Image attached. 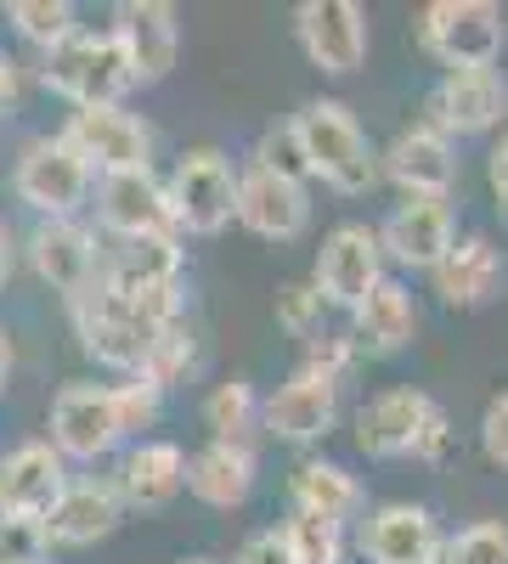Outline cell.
<instances>
[{"label":"cell","mask_w":508,"mask_h":564,"mask_svg":"<svg viewBox=\"0 0 508 564\" xmlns=\"http://www.w3.org/2000/svg\"><path fill=\"white\" fill-rule=\"evenodd\" d=\"M68 311H74L85 356L108 372H119V379H136L148 361V345L175 316H187V300H181V282L175 289H148V294H119L108 282H97V289L85 300H74Z\"/></svg>","instance_id":"1"},{"label":"cell","mask_w":508,"mask_h":564,"mask_svg":"<svg viewBox=\"0 0 508 564\" xmlns=\"http://www.w3.org/2000/svg\"><path fill=\"white\" fill-rule=\"evenodd\" d=\"M294 135H300V153H305V170L334 186L339 198H367L379 186V148L367 141L361 119L350 113V102L339 97H316L305 102L294 119Z\"/></svg>","instance_id":"2"},{"label":"cell","mask_w":508,"mask_h":564,"mask_svg":"<svg viewBox=\"0 0 508 564\" xmlns=\"http://www.w3.org/2000/svg\"><path fill=\"white\" fill-rule=\"evenodd\" d=\"M40 85L52 90V97L74 102V108H125V90H136L125 52L108 29H79L57 45V52H45Z\"/></svg>","instance_id":"3"},{"label":"cell","mask_w":508,"mask_h":564,"mask_svg":"<svg viewBox=\"0 0 508 564\" xmlns=\"http://www.w3.org/2000/svg\"><path fill=\"white\" fill-rule=\"evenodd\" d=\"M164 198L175 215V238H215V231L233 226L238 170L220 148H187L164 181Z\"/></svg>","instance_id":"4"},{"label":"cell","mask_w":508,"mask_h":564,"mask_svg":"<svg viewBox=\"0 0 508 564\" xmlns=\"http://www.w3.org/2000/svg\"><path fill=\"white\" fill-rule=\"evenodd\" d=\"M90 186H97V175L85 170V159L68 148L63 135L23 141V153L12 164V193L40 220H74L85 209V198H90Z\"/></svg>","instance_id":"5"},{"label":"cell","mask_w":508,"mask_h":564,"mask_svg":"<svg viewBox=\"0 0 508 564\" xmlns=\"http://www.w3.org/2000/svg\"><path fill=\"white\" fill-rule=\"evenodd\" d=\"M385 282V249H379V231L367 220H339L316 249L311 265V289L328 311H356L367 294Z\"/></svg>","instance_id":"6"},{"label":"cell","mask_w":508,"mask_h":564,"mask_svg":"<svg viewBox=\"0 0 508 564\" xmlns=\"http://www.w3.org/2000/svg\"><path fill=\"white\" fill-rule=\"evenodd\" d=\"M419 45L441 68H491L502 52V12L491 0H435L419 18Z\"/></svg>","instance_id":"7"},{"label":"cell","mask_w":508,"mask_h":564,"mask_svg":"<svg viewBox=\"0 0 508 564\" xmlns=\"http://www.w3.org/2000/svg\"><path fill=\"white\" fill-rule=\"evenodd\" d=\"M424 124L435 135H491L508 119V79L502 68H441L430 102H424Z\"/></svg>","instance_id":"8"},{"label":"cell","mask_w":508,"mask_h":564,"mask_svg":"<svg viewBox=\"0 0 508 564\" xmlns=\"http://www.w3.org/2000/svg\"><path fill=\"white\" fill-rule=\"evenodd\" d=\"M57 135L85 159L97 181L125 170H153V130L125 108H74Z\"/></svg>","instance_id":"9"},{"label":"cell","mask_w":508,"mask_h":564,"mask_svg":"<svg viewBox=\"0 0 508 564\" xmlns=\"http://www.w3.org/2000/svg\"><path fill=\"white\" fill-rule=\"evenodd\" d=\"M34 276L45 282L52 294H63L68 305L85 300L90 289H97V276H102V249H97V231L79 226V220H40L29 231V243H23Z\"/></svg>","instance_id":"10"},{"label":"cell","mask_w":508,"mask_h":564,"mask_svg":"<svg viewBox=\"0 0 508 564\" xmlns=\"http://www.w3.org/2000/svg\"><path fill=\"white\" fill-rule=\"evenodd\" d=\"M119 417H114V395L108 384H63L52 401V452L63 463H102L108 452H119Z\"/></svg>","instance_id":"11"},{"label":"cell","mask_w":508,"mask_h":564,"mask_svg":"<svg viewBox=\"0 0 508 564\" xmlns=\"http://www.w3.org/2000/svg\"><path fill=\"white\" fill-rule=\"evenodd\" d=\"M294 34L305 63L328 79H345L367 63V12L356 0H305L294 12Z\"/></svg>","instance_id":"12"},{"label":"cell","mask_w":508,"mask_h":564,"mask_svg":"<svg viewBox=\"0 0 508 564\" xmlns=\"http://www.w3.org/2000/svg\"><path fill=\"white\" fill-rule=\"evenodd\" d=\"M119 52H125V68L136 85H164L175 57H181V23H175V7L164 0H125L114 7V29Z\"/></svg>","instance_id":"13"},{"label":"cell","mask_w":508,"mask_h":564,"mask_svg":"<svg viewBox=\"0 0 508 564\" xmlns=\"http://www.w3.org/2000/svg\"><path fill=\"white\" fill-rule=\"evenodd\" d=\"M379 231L385 260L407 271H435V260L457 243V204L452 198H401Z\"/></svg>","instance_id":"14"},{"label":"cell","mask_w":508,"mask_h":564,"mask_svg":"<svg viewBox=\"0 0 508 564\" xmlns=\"http://www.w3.org/2000/svg\"><path fill=\"white\" fill-rule=\"evenodd\" d=\"M119 520H125V497H119L114 475H79L63 486L52 513L40 520V531L52 547H97L119 531Z\"/></svg>","instance_id":"15"},{"label":"cell","mask_w":508,"mask_h":564,"mask_svg":"<svg viewBox=\"0 0 508 564\" xmlns=\"http://www.w3.org/2000/svg\"><path fill=\"white\" fill-rule=\"evenodd\" d=\"M238 226H249L255 238L266 243H294L300 231L311 226V193L283 175H271L260 164H244L238 170V209H233Z\"/></svg>","instance_id":"16"},{"label":"cell","mask_w":508,"mask_h":564,"mask_svg":"<svg viewBox=\"0 0 508 564\" xmlns=\"http://www.w3.org/2000/svg\"><path fill=\"white\" fill-rule=\"evenodd\" d=\"M339 423V384L311 379V372H294L289 384H277L260 401V430L283 446H311Z\"/></svg>","instance_id":"17"},{"label":"cell","mask_w":508,"mask_h":564,"mask_svg":"<svg viewBox=\"0 0 508 564\" xmlns=\"http://www.w3.org/2000/svg\"><path fill=\"white\" fill-rule=\"evenodd\" d=\"M379 181H396L401 198H452L457 148L430 124H412L379 153Z\"/></svg>","instance_id":"18"},{"label":"cell","mask_w":508,"mask_h":564,"mask_svg":"<svg viewBox=\"0 0 508 564\" xmlns=\"http://www.w3.org/2000/svg\"><path fill=\"white\" fill-rule=\"evenodd\" d=\"M97 220L114 231L119 243H130V238H164V231H175L164 181H159L153 170L102 175V181H97Z\"/></svg>","instance_id":"19"},{"label":"cell","mask_w":508,"mask_h":564,"mask_svg":"<svg viewBox=\"0 0 508 564\" xmlns=\"http://www.w3.org/2000/svg\"><path fill=\"white\" fill-rule=\"evenodd\" d=\"M435 412V395H424L419 384H396V390H379L356 412V452L374 457V463H396V457H412V441H419L424 417Z\"/></svg>","instance_id":"20"},{"label":"cell","mask_w":508,"mask_h":564,"mask_svg":"<svg viewBox=\"0 0 508 564\" xmlns=\"http://www.w3.org/2000/svg\"><path fill=\"white\" fill-rule=\"evenodd\" d=\"M68 480L74 475L52 452V441H23L0 457V513L7 520H45Z\"/></svg>","instance_id":"21"},{"label":"cell","mask_w":508,"mask_h":564,"mask_svg":"<svg viewBox=\"0 0 508 564\" xmlns=\"http://www.w3.org/2000/svg\"><path fill=\"white\" fill-rule=\"evenodd\" d=\"M356 542L367 564H430L441 547V520L424 502H379Z\"/></svg>","instance_id":"22"},{"label":"cell","mask_w":508,"mask_h":564,"mask_svg":"<svg viewBox=\"0 0 508 564\" xmlns=\"http://www.w3.org/2000/svg\"><path fill=\"white\" fill-rule=\"evenodd\" d=\"M502 282H508V260H502V249L491 243V238H457L441 260H435V271H430V289L441 294V305H452V311H480V305H491L497 294H502Z\"/></svg>","instance_id":"23"},{"label":"cell","mask_w":508,"mask_h":564,"mask_svg":"<svg viewBox=\"0 0 508 564\" xmlns=\"http://www.w3.org/2000/svg\"><path fill=\"white\" fill-rule=\"evenodd\" d=\"M119 497H125V513H159L170 508L181 491H187V452L175 441H136L125 457H119V475H114Z\"/></svg>","instance_id":"24"},{"label":"cell","mask_w":508,"mask_h":564,"mask_svg":"<svg viewBox=\"0 0 508 564\" xmlns=\"http://www.w3.org/2000/svg\"><path fill=\"white\" fill-rule=\"evenodd\" d=\"M350 339L356 350H374V356H401L419 334V305H412V289L396 276H385L374 294H367L356 311H350Z\"/></svg>","instance_id":"25"},{"label":"cell","mask_w":508,"mask_h":564,"mask_svg":"<svg viewBox=\"0 0 508 564\" xmlns=\"http://www.w3.org/2000/svg\"><path fill=\"white\" fill-rule=\"evenodd\" d=\"M181 265H187V249H181L175 231H164V238H130L102 260L97 282H108L119 294H148V289H175Z\"/></svg>","instance_id":"26"},{"label":"cell","mask_w":508,"mask_h":564,"mask_svg":"<svg viewBox=\"0 0 508 564\" xmlns=\"http://www.w3.org/2000/svg\"><path fill=\"white\" fill-rule=\"evenodd\" d=\"M361 480L350 475L345 463L334 457H305L294 475H289V508L300 513H316V520H334V525H350L361 513Z\"/></svg>","instance_id":"27"},{"label":"cell","mask_w":508,"mask_h":564,"mask_svg":"<svg viewBox=\"0 0 508 564\" xmlns=\"http://www.w3.org/2000/svg\"><path fill=\"white\" fill-rule=\"evenodd\" d=\"M187 491L204 508H244L255 497V446L209 441L204 452H193L187 457Z\"/></svg>","instance_id":"28"},{"label":"cell","mask_w":508,"mask_h":564,"mask_svg":"<svg viewBox=\"0 0 508 564\" xmlns=\"http://www.w3.org/2000/svg\"><path fill=\"white\" fill-rule=\"evenodd\" d=\"M204 430L220 446H255L260 430V390L249 379H226L204 395Z\"/></svg>","instance_id":"29"},{"label":"cell","mask_w":508,"mask_h":564,"mask_svg":"<svg viewBox=\"0 0 508 564\" xmlns=\"http://www.w3.org/2000/svg\"><path fill=\"white\" fill-rule=\"evenodd\" d=\"M193 367H198V334H193V322L187 316H175L164 334L148 345V361H142V379L148 384H159L164 395L175 390V384H187L193 379Z\"/></svg>","instance_id":"30"},{"label":"cell","mask_w":508,"mask_h":564,"mask_svg":"<svg viewBox=\"0 0 508 564\" xmlns=\"http://www.w3.org/2000/svg\"><path fill=\"white\" fill-rule=\"evenodd\" d=\"M7 23L18 29L23 45H34V52H57V45L68 34H79V12L68 7V0H12L7 7Z\"/></svg>","instance_id":"31"},{"label":"cell","mask_w":508,"mask_h":564,"mask_svg":"<svg viewBox=\"0 0 508 564\" xmlns=\"http://www.w3.org/2000/svg\"><path fill=\"white\" fill-rule=\"evenodd\" d=\"M277 536H283V547H289L294 564H345L350 558L345 525L316 520V513H300V508H289V520L277 525Z\"/></svg>","instance_id":"32"},{"label":"cell","mask_w":508,"mask_h":564,"mask_svg":"<svg viewBox=\"0 0 508 564\" xmlns=\"http://www.w3.org/2000/svg\"><path fill=\"white\" fill-rule=\"evenodd\" d=\"M430 564H508V520H480L457 536H441Z\"/></svg>","instance_id":"33"},{"label":"cell","mask_w":508,"mask_h":564,"mask_svg":"<svg viewBox=\"0 0 508 564\" xmlns=\"http://www.w3.org/2000/svg\"><path fill=\"white\" fill-rule=\"evenodd\" d=\"M108 395H114V417H119V435H125V441H130V435H142V430H153L159 412H164V390L148 384L142 372H136V379L108 384Z\"/></svg>","instance_id":"34"},{"label":"cell","mask_w":508,"mask_h":564,"mask_svg":"<svg viewBox=\"0 0 508 564\" xmlns=\"http://www.w3.org/2000/svg\"><path fill=\"white\" fill-rule=\"evenodd\" d=\"M249 164H260V170H271V175H283V181H294V186H305V181H311L305 153H300V135H294V124H289V119L260 130L255 159H249Z\"/></svg>","instance_id":"35"},{"label":"cell","mask_w":508,"mask_h":564,"mask_svg":"<svg viewBox=\"0 0 508 564\" xmlns=\"http://www.w3.org/2000/svg\"><path fill=\"white\" fill-rule=\"evenodd\" d=\"M322 316H328V305L316 300V289L311 282H283L277 289V327H283L289 339H316L322 334Z\"/></svg>","instance_id":"36"},{"label":"cell","mask_w":508,"mask_h":564,"mask_svg":"<svg viewBox=\"0 0 508 564\" xmlns=\"http://www.w3.org/2000/svg\"><path fill=\"white\" fill-rule=\"evenodd\" d=\"M356 339L350 334H316L305 339V361L300 372H311V379H328V384H345L350 379V367H356Z\"/></svg>","instance_id":"37"},{"label":"cell","mask_w":508,"mask_h":564,"mask_svg":"<svg viewBox=\"0 0 508 564\" xmlns=\"http://www.w3.org/2000/svg\"><path fill=\"white\" fill-rule=\"evenodd\" d=\"M52 542H45L40 520H7L0 513V564H45Z\"/></svg>","instance_id":"38"},{"label":"cell","mask_w":508,"mask_h":564,"mask_svg":"<svg viewBox=\"0 0 508 564\" xmlns=\"http://www.w3.org/2000/svg\"><path fill=\"white\" fill-rule=\"evenodd\" d=\"M452 452H457V430H452V417L435 406V412L424 417L419 441H412V457H419V463H452Z\"/></svg>","instance_id":"39"},{"label":"cell","mask_w":508,"mask_h":564,"mask_svg":"<svg viewBox=\"0 0 508 564\" xmlns=\"http://www.w3.org/2000/svg\"><path fill=\"white\" fill-rule=\"evenodd\" d=\"M480 452H486V463L508 468V390L491 395L480 412Z\"/></svg>","instance_id":"40"},{"label":"cell","mask_w":508,"mask_h":564,"mask_svg":"<svg viewBox=\"0 0 508 564\" xmlns=\"http://www.w3.org/2000/svg\"><path fill=\"white\" fill-rule=\"evenodd\" d=\"M226 564H294L289 558V547H283V536H277V525L271 531H255V536H244V547L226 558Z\"/></svg>","instance_id":"41"},{"label":"cell","mask_w":508,"mask_h":564,"mask_svg":"<svg viewBox=\"0 0 508 564\" xmlns=\"http://www.w3.org/2000/svg\"><path fill=\"white\" fill-rule=\"evenodd\" d=\"M486 181H491V198H497V215H502V226H508V135L491 148V159H486Z\"/></svg>","instance_id":"42"},{"label":"cell","mask_w":508,"mask_h":564,"mask_svg":"<svg viewBox=\"0 0 508 564\" xmlns=\"http://www.w3.org/2000/svg\"><path fill=\"white\" fill-rule=\"evenodd\" d=\"M12 271H18V231L0 220V289L12 282Z\"/></svg>","instance_id":"43"},{"label":"cell","mask_w":508,"mask_h":564,"mask_svg":"<svg viewBox=\"0 0 508 564\" xmlns=\"http://www.w3.org/2000/svg\"><path fill=\"white\" fill-rule=\"evenodd\" d=\"M18 108V68H12V57L0 52V119H7Z\"/></svg>","instance_id":"44"},{"label":"cell","mask_w":508,"mask_h":564,"mask_svg":"<svg viewBox=\"0 0 508 564\" xmlns=\"http://www.w3.org/2000/svg\"><path fill=\"white\" fill-rule=\"evenodd\" d=\"M7 379H12V339L0 334V390H7Z\"/></svg>","instance_id":"45"},{"label":"cell","mask_w":508,"mask_h":564,"mask_svg":"<svg viewBox=\"0 0 508 564\" xmlns=\"http://www.w3.org/2000/svg\"><path fill=\"white\" fill-rule=\"evenodd\" d=\"M175 564H226V558H215V553H193V558H175Z\"/></svg>","instance_id":"46"}]
</instances>
